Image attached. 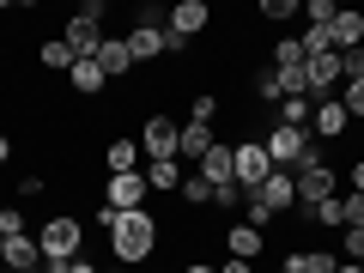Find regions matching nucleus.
Listing matches in <instances>:
<instances>
[{
    "label": "nucleus",
    "instance_id": "f03ea898",
    "mask_svg": "<svg viewBox=\"0 0 364 273\" xmlns=\"http://www.w3.org/2000/svg\"><path fill=\"white\" fill-rule=\"evenodd\" d=\"M37 249H43V267L85 255V225H79V213H49L37 225Z\"/></svg>",
    "mask_w": 364,
    "mask_h": 273
},
{
    "label": "nucleus",
    "instance_id": "58836bf2",
    "mask_svg": "<svg viewBox=\"0 0 364 273\" xmlns=\"http://www.w3.org/2000/svg\"><path fill=\"white\" fill-rule=\"evenodd\" d=\"M219 273H255V261H231V255H225V261H219Z\"/></svg>",
    "mask_w": 364,
    "mask_h": 273
},
{
    "label": "nucleus",
    "instance_id": "a211bd4d",
    "mask_svg": "<svg viewBox=\"0 0 364 273\" xmlns=\"http://www.w3.org/2000/svg\"><path fill=\"white\" fill-rule=\"evenodd\" d=\"M340 255H328V249H291L286 261H279V273H334Z\"/></svg>",
    "mask_w": 364,
    "mask_h": 273
},
{
    "label": "nucleus",
    "instance_id": "7c9ffc66",
    "mask_svg": "<svg viewBox=\"0 0 364 273\" xmlns=\"http://www.w3.org/2000/svg\"><path fill=\"white\" fill-rule=\"evenodd\" d=\"M304 6L298 0H261V18H273V25H286V18H298Z\"/></svg>",
    "mask_w": 364,
    "mask_h": 273
},
{
    "label": "nucleus",
    "instance_id": "bb28decb",
    "mask_svg": "<svg viewBox=\"0 0 364 273\" xmlns=\"http://www.w3.org/2000/svg\"><path fill=\"white\" fill-rule=\"evenodd\" d=\"M37 61H43V67H61V73H73V49H67L61 37H55V43H43V49H37Z\"/></svg>",
    "mask_w": 364,
    "mask_h": 273
},
{
    "label": "nucleus",
    "instance_id": "4c0bfd02",
    "mask_svg": "<svg viewBox=\"0 0 364 273\" xmlns=\"http://www.w3.org/2000/svg\"><path fill=\"white\" fill-rule=\"evenodd\" d=\"M340 207H346V225H364V195H346Z\"/></svg>",
    "mask_w": 364,
    "mask_h": 273
},
{
    "label": "nucleus",
    "instance_id": "473e14b6",
    "mask_svg": "<svg viewBox=\"0 0 364 273\" xmlns=\"http://www.w3.org/2000/svg\"><path fill=\"white\" fill-rule=\"evenodd\" d=\"M255 97H261V104H279V73H273V67L255 73Z\"/></svg>",
    "mask_w": 364,
    "mask_h": 273
},
{
    "label": "nucleus",
    "instance_id": "f704fd0d",
    "mask_svg": "<svg viewBox=\"0 0 364 273\" xmlns=\"http://www.w3.org/2000/svg\"><path fill=\"white\" fill-rule=\"evenodd\" d=\"M49 273H97V261H91V255H73V261H55Z\"/></svg>",
    "mask_w": 364,
    "mask_h": 273
},
{
    "label": "nucleus",
    "instance_id": "39448f33",
    "mask_svg": "<svg viewBox=\"0 0 364 273\" xmlns=\"http://www.w3.org/2000/svg\"><path fill=\"white\" fill-rule=\"evenodd\" d=\"M176 140H182V122L176 116H146V128H140L146 164H170V158H176Z\"/></svg>",
    "mask_w": 364,
    "mask_h": 273
},
{
    "label": "nucleus",
    "instance_id": "c03bdc74",
    "mask_svg": "<svg viewBox=\"0 0 364 273\" xmlns=\"http://www.w3.org/2000/svg\"><path fill=\"white\" fill-rule=\"evenodd\" d=\"M0 267H6V237H0Z\"/></svg>",
    "mask_w": 364,
    "mask_h": 273
},
{
    "label": "nucleus",
    "instance_id": "cd10ccee",
    "mask_svg": "<svg viewBox=\"0 0 364 273\" xmlns=\"http://www.w3.org/2000/svg\"><path fill=\"white\" fill-rule=\"evenodd\" d=\"M340 261H364V225H346L340 231Z\"/></svg>",
    "mask_w": 364,
    "mask_h": 273
},
{
    "label": "nucleus",
    "instance_id": "b1692460",
    "mask_svg": "<svg viewBox=\"0 0 364 273\" xmlns=\"http://www.w3.org/2000/svg\"><path fill=\"white\" fill-rule=\"evenodd\" d=\"M176 195L188 200V207H213V182L195 170V176H182V188H176Z\"/></svg>",
    "mask_w": 364,
    "mask_h": 273
},
{
    "label": "nucleus",
    "instance_id": "412c9836",
    "mask_svg": "<svg viewBox=\"0 0 364 273\" xmlns=\"http://www.w3.org/2000/svg\"><path fill=\"white\" fill-rule=\"evenodd\" d=\"M6 267H13V273H37V267H43L37 237H13V243H6Z\"/></svg>",
    "mask_w": 364,
    "mask_h": 273
},
{
    "label": "nucleus",
    "instance_id": "6ab92c4d",
    "mask_svg": "<svg viewBox=\"0 0 364 273\" xmlns=\"http://www.w3.org/2000/svg\"><path fill=\"white\" fill-rule=\"evenodd\" d=\"M97 67H104V79H128L134 73V55L122 37H104V49H97Z\"/></svg>",
    "mask_w": 364,
    "mask_h": 273
},
{
    "label": "nucleus",
    "instance_id": "5701e85b",
    "mask_svg": "<svg viewBox=\"0 0 364 273\" xmlns=\"http://www.w3.org/2000/svg\"><path fill=\"white\" fill-rule=\"evenodd\" d=\"M146 188L176 195V188H182V164H176V158H170V164H146Z\"/></svg>",
    "mask_w": 364,
    "mask_h": 273
},
{
    "label": "nucleus",
    "instance_id": "f257e3e1",
    "mask_svg": "<svg viewBox=\"0 0 364 273\" xmlns=\"http://www.w3.org/2000/svg\"><path fill=\"white\" fill-rule=\"evenodd\" d=\"M109 255H116L122 267L152 261L158 255V219L152 213H116V225H109Z\"/></svg>",
    "mask_w": 364,
    "mask_h": 273
},
{
    "label": "nucleus",
    "instance_id": "a19ab883",
    "mask_svg": "<svg viewBox=\"0 0 364 273\" xmlns=\"http://www.w3.org/2000/svg\"><path fill=\"white\" fill-rule=\"evenodd\" d=\"M182 273H219V267H213V261H188Z\"/></svg>",
    "mask_w": 364,
    "mask_h": 273
},
{
    "label": "nucleus",
    "instance_id": "9b49d317",
    "mask_svg": "<svg viewBox=\"0 0 364 273\" xmlns=\"http://www.w3.org/2000/svg\"><path fill=\"white\" fill-rule=\"evenodd\" d=\"M261 249H267V231H255V225H243V219L225 225V255L231 261H261Z\"/></svg>",
    "mask_w": 364,
    "mask_h": 273
},
{
    "label": "nucleus",
    "instance_id": "0eeeda50",
    "mask_svg": "<svg viewBox=\"0 0 364 273\" xmlns=\"http://www.w3.org/2000/svg\"><path fill=\"white\" fill-rule=\"evenodd\" d=\"M291 182H298V207H322V200H334V188H340L334 164H298Z\"/></svg>",
    "mask_w": 364,
    "mask_h": 273
},
{
    "label": "nucleus",
    "instance_id": "393cba45",
    "mask_svg": "<svg viewBox=\"0 0 364 273\" xmlns=\"http://www.w3.org/2000/svg\"><path fill=\"white\" fill-rule=\"evenodd\" d=\"M273 67H279V73H286V67H304V43L298 37H279V43H273Z\"/></svg>",
    "mask_w": 364,
    "mask_h": 273
},
{
    "label": "nucleus",
    "instance_id": "423d86ee",
    "mask_svg": "<svg viewBox=\"0 0 364 273\" xmlns=\"http://www.w3.org/2000/svg\"><path fill=\"white\" fill-rule=\"evenodd\" d=\"M146 170H122V176H104V207L116 213H146Z\"/></svg>",
    "mask_w": 364,
    "mask_h": 273
},
{
    "label": "nucleus",
    "instance_id": "f8f14e48",
    "mask_svg": "<svg viewBox=\"0 0 364 273\" xmlns=\"http://www.w3.org/2000/svg\"><path fill=\"white\" fill-rule=\"evenodd\" d=\"M328 43H334V55H352V49H364V13L340 6V13H334V25H328Z\"/></svg>",
    "mask_w": 364,
    "mask_h": 273
},
{
    "label": "nucleus",
    "instance_id": "ddd939ff",
    "mask_svg": "<svg viewBox=\"0 0 364 273\" xmlns=\"http://www.w3.org/2000/svg\"><path fill=\"white\" fill-rule=\"evenodd\" d=\"M61 43L73 49V61H97V49H104V31L97 25H85V18H67V31H61Z\"/></svg>",
    "mask_w": 364,
    "mask_h": 273
},
{
    "label": "nucleus",
    "instance_id": "79ce46f5",
    "mask_svg": "<svg viewBox=\"0 0 364 273\" xmlns=\"http://www.w3.org/2000/svg\"><path fill=\"white\" fill-rule=\"evenodd\" d=\"M334 273H364V261H340V267Z\"/></svg>",
    "mask_w": 364,
    "mask_h": 273
},
{
    "label": "nucleus",
    "instance_id": "c9c22d12",
    "mask_svg": "<svg viewBox=\"0 0 364 273\" xmlns=\"http://www.w3.org/2000/svg\"><path fill=\"white\" fill-rule=\"evenodd\" d=\"M164 18H170V13H164V6H152V0H146L140 13H134V25H164Z\"/></svg>",
    "mask_w": 364,
    "mask_h": 273
},
{
    "label": "nucleus",
    "instance_id": "2f4dec72",
    "mask_svg": "<svg viewBox=\"0 0 364 273\" xmlns=\"http://www.w3.org/2000/svg\"><path fill=\"white\" fill-rule=\"evenodd\" d=\"M334 13H340V6H334V0H304V18H310V25H334Z\"/></svg>",
    "mask_w": 364,
    "mask_h": 273
},
{
    "label": "nucleus",
    "instance_id": "6e6552de",
    "mask_svg": "<svg viewBox=\"0 0 364 273\" xmlns=\"http://www.w3.org/2000/svg\"><path fill=\"white\" fill-rule=\"evenodd\" d=\"M304 85H310V97H334V85H346V67H340V55H310L304 61Z\"/></svg>",
    "mask_w": 364,
    "mask_h": 273
},
{
    "label": "nucleus",
    "instance_id": "7ed1b4c3",
    "mask_svg": "<svg viewBox=\"0 0 364 273\" xmlns=\"http://www.w3.org/2000/svg\"><path fill=\"white\" fill-rule=\"evenodd\" d=\"M261 152H267L273 170H298L304 152H310V128H286V122H273V128L261 134Z\"/></svg>",
    "mask_w": 364,
    "mask_h": 273
},
{
    "label": "nucleus",
    "instance_id": "37998d69",
    "mask_svg": "<svg viewBox=\"0 0 364 273\" xmlns=\"http://www.w3.org/2000/svg\"><path fill=\"white\" fill-rule=\"evenodd\" d=\"M6 158H13V140H6V134H0V164H6Z\"/></svg>",
    "mask_w": 364,
    "mask_h": 273
},
{
    "label": "nucleus",
    "instance_id": "c756f323",
    "mask_svg": "<svg viewBox=\"0 0 364 273\" xmlns=\"http://www.w3.org/2000/svg\"><path fill=\"white\" fill-rule=\"evenodd\" d=\"M188 122H207V128H213V122H219V97H213V91H200L195 104H188Z\"/></svg>",
    "mask_w": 364,
    "mask_h": 273
},
{
    "label": "nucleus",
    "instance_id": "a18cd8bd",
    "mask_svg": "<svg viewBox=\"0 0 364 273\" xmlns=\"http://www.w3.org/2000/svg\"><path fill=\"white\" fill-rule=\"evenodd\" d=\"M37 273H49V267H37Z\"/></svg>",
    "mask_w": 364,
    "mask_h": 273
},
{
    "label": "nucleus",
    "instance_id": "f3484780",
    "mask_svg": "<svg viewBox=\"0 0 364 273\" xmlns=\"http://www.w3.org/2000/svg\"><path fill=\"white\" fill-rule=\"evenodd\" d=\"M213 146H219V134H213L207 122H182V140H176V158H195V164H200V158H207Z\"/></svg>",
    "mask_w": 364,
    "mask_h": 273
},
{
    "label": "nucleus",
    "instance_id": "ea45409f",
    "mask_svg": "<svg viewBox=\"0 0 364 273\" xmlns=\"http://www.w3.org/2000/svg\"><path fill=\"white\" fill-rule=\"evenodd\" d=\"M346 176H352V195H364V158H358V164L346 170Z\"/></svg>",
    "mask_w": 364,
    "mask_h": 273
},
{
    "label": "nucleus",
    "instance_id": "9d476101",
    "mask_svg": "<svg viewBox=\"0 0 364 273\" xmlns=\"http://www.w3.org/2000/svg\"><path fill=\"white\" fill-rule=\"evenodd\" d=\"M310 140H340V134L352 128V116H346V104L340 97H310Z\"/></svg>",
    "mask_w": 364,
    "mask_h": 273
},
{
    "label": "nucleus",
    "instance_id": "49530a36",
    "mask_svg": "<svg viewBox=\"0 0 364 273\" xmlns=\"http://www.w3.org/2000/svg\"><path fill=\"white\" fill-rule=\"evenodd\" d=\"M116 273H128V267H116Z\"/></svg>",
    "mask_w": 364,
    "mask_h": 273
},
{
    "label": "nucleus",
    "instance_id": "c85d7f7f",
    "mask_svg": "<svg viewBox=\"0 0 364 273\" xmlns=\"http://www.w3.org/2000/svg\"><path fill=\"white\" fill-rule=\"evenodd\" d=\"M0 237H6V243H13V237H31V219L13 213V207H0Z\"/></svg>",
    "mask_w": 364,
    "mask_h": 273
},
{
    "label": "nucleus",
    "instance_id": "aec40b11",
    "mask_svg": "<svg viewBox=\"0 0 364 273\" xmlns=\"http://www.w3.org/2000/svg\"><path fill=\"white\" fill-rule=\"evenodd\" d=\"M104 164H109V176H122V170H140V146H134L128 134H116V140L104 146Z\"/></svg>",
    "mask_w": 364,
    "mask_h": 273
},
{
    "label": "nucleus",
    "instance_id": "1a4fd4ad",
    "mask_svg": "<svg viewBox=\"0 0 364 273\" xmlns=\"http://www.w3.org/2000/svg\"><path fill=\"white\" fill-rule=\"evenodd\" d=\"M267 176H273V164H267V152H261V140H237V188L255 195Z\"/></svg>",
    "mask_w": 364,
    "mask_h": 273
},
{
    "label": "nucleus",
    "instance_id": "72a5a7b5",
    "mask_svg": "<svg viewBox=\"0 0 364 273\" xmlns=\"http://www.w3.org/2000/svg\"><path fill=\"white\" fill-rule=\"evenodd\" d=\"M340 104H346V116H364V79H346V97Z\"/></svg>",
    "mask_w": 364,
    "mask_h": 273
},
{
    "label": "nucleus",
    "instance_id": "2eb2a0df",
    "mask_svg": "<svg viewBox=\"0 0 364 273\" xmlns=\"http://www.w3.org/2000/svg\"><path fill=\"white\" fill-rule=\"evenodd\" d=\"M122 43H128V55H134V61H158V55H170V37H164V25H134Z\"/></svg>",
    "mask_w": 364,
    "mask_h": 273
},
{
    "label": "nucleus",
    "instance_id": "20e7f679",
    "mask_svg": "<svg viewBox=\"0 0 364 273\" xmlns=\"http://www.w3.org/2000/svg\"><path fill=\"white\" fill-rule=\"evenodd\" d=\"M207 25H213V6H207V0H176V6H170V18H164L170 55H182V43H195Z\"/></svg>",
    "mask_w": 364,
    "mask_h": 273
},
{
    "label": "nucleus",
    "instance_id": "4468645a",
    "mask_svg": "<svg viewBox=\"0 0 364 273\" xmlns=\"http://www.w3.org/2000/svg\"><path fill=\"white\" fill-rule=\"evenodd\" d=\"M255 200H261L267 213H286V207H298V182H291V170H273V176L255 188Z\"/></svg>",
    "mask_w": 364,
    "mask_h": 273
},
{
    "label": "nucleus",
    "instance_id": "dca6fc26",
    "mask_svg": "<svg viewBox=\"0 0 364 273\" xmlns=\"http://www.w3.org/2000/svg\"><path fill=\"white\" fill-rule=\"evenodd\" d=\"M195 170H200V176L213 182V188H225V182H237V146H225V140H219V146H213V152L200 158Z\"/></svg>",
    "mask_w": 364,
    "mask_h": 273
},
{
    "label": "nucleus",
    "instance_id": "4be33fe9",
    "mask_svg": "<svg viewBox=\"0 0 364 273\" xmlns=\"http://www.w3.org/2000/svg\"><path fill=\"white\" fill-rule=\"evenodd\" d=\"M67 85H73L79 97H97V91H104L109 79H104V67H97V61H73V73H67Z\"/></svg>",
    "mask_w": 364,
    "mask_h": 273
},
{
    "label": "nucleus",
    "instance_id": "a878e982",
    "mask_svg": "<svg viewBox=\"0 0 364 273\" xmlns=\"http://www.w3.org/2000/svg\"><path fill=\"white\" fill-rule=\"evenodd\" d=\"M310 97H286V104H279V122H286V128H310Z\"/></svg>",
    "mask_w": 364,
    "mask_h": 273
},
{
    "label": "nucleus",
    "instance_id": "e433bc0d",
    "mask_svg": "<svg viewBox=\"0 0 364 273\" xmlns=\"http://www.w3.org/2000/svg\"><path fill=\"white\" fill-rule=\"evenodd\" d=\"M104 13H109L104 0H85V6H79V18H85V25H104Z\"/></svg>",
    "mask_w": 364,
    "mask_h": 273
}]
</instances>
